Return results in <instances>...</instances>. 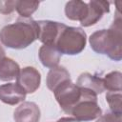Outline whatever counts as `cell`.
I'll list each match as a JSON object with an SVG mask.
<instances>
[{"label":"cell","instance_id":"cell-4","mask_svg":"<svg viewBox=\"0 0 122 122\" xmlns=\"http://www.w3.org/2000/svg\"><path fill=\"white\" fill-rule=\"evenodd\" d=\"M81 89L80 100L71 109L70 114L78 121H91L102 114V110L97 103V94L93 92Z\"/></svg>","mask_w":122,"mask_h":122},{"label":"cell","instance_id":"cell-3","mask_svg":"<svg viewBox=\"0 0 122 122\" xmlns=\"http://www.w3.org/2000/svg\"><path fill=\"white\" fill-rule=\"evenodd\" d=\"M86 43L87 35L81 28L66 26L61 30L55 47L61 54L75 55L85 49Z\"/></svg>","mask_w":122,"mask_h":122},{"label":"cell","instance_id":"cell-6","mask_svg":"<svg viewBox=\"0 0 122 122\" xmlns=\"http://www.w3.org/2000/svg\"><path fill=\"white\" fill-rule=\"evenodd\" d=\"M36 23L38 27V40L43 45L55 46L61 30L66 27L63 23L51 20H38Z\"/></svg>","mask_w":122,"mask_h":122},{"label":"cell","instance_id":"cell-5","mask_svg":"<svg viewBox=\"0 0 122 122\" xmlns=\"http://www.w3.org/2000/svg\"><path fill=\"white\" fill-rule=\"evenodd\" d=\"M53 93L61 109L65 112L70 113L71 109L80 100L81 89L71 80H68L56 88Z\"/></svg>","mask_w":122,"mask_h":122},{"label":"cell","instance_id":"cell-2","mask_svg":"<svg viewBox=\"0 0 122 122\" xmlns=\"http://www.w3.org/2000/svg\"><path fill=\"white\" fill-rule=\"evenodd\" d=\"M38 39V27L33 19H18L4 26L0 30V41L7 48L22 50Z\"/></svg>","mask_w":122,"mask_h":122},{"label":"cell","instance_id":"cell-21","mask_svg":"<svg viewBox=\"0 0 122 122\" xmlns=\"http://www.w3.org/2000/svg\"><path fill=\"white\" fill-rule=\"evenodd\" d=\"M56 122H80V121L76 120L74 117H62L58 119Z\"/></svg>","mask_w":122,"mask_h":122},{"label":"cell","instance_id":"cell-11","mask_svg":"<svg viewBox=\"0 0 122 122\" xmlns=\"http://www.w3.org/2000/svg\"><path fill=\"white\" fill-rule=\"evenodd\" d=\"M38 56L40 62L44 67L52 69L58 66L61 58V53L59 52V51L56 49L55 46L43 45L39 49Z\"/></svg>","mask_w":122,"mask_h":122},{"label":"cell","instance_id":"cell-14","mask_svg":"<svg viewBox=\"0 0 122 122\" xmlns=\"http://www.w3.org/2000/svg\"><path fill=\"white\" fill-rule=\"evenodd\" d=\"M71 80L70 72L61 66H57L55 68H52L50 70V71L47 74V87L49 90H51L52 92L58 88L62 83Z\"/></svg>","mask_w":122,"mask_h":122},{"label":"cell","instance_id":"cell-17","mask_svg":"<svg viewBox=\"0 0 122 122\" xmlns=\"http://www.w3.org/2000/svg\"><path fill=\"white\" fill-rule=\"evenodd\" d=\"M40 3L38 1H16L15 10L23 18H29L37 10Z\"/></svg>","mask_w":122,"mask_h":122},{"label":"cell","instance_id":"cell-1","mask_svg":"<svg viewBox=\"0 0 122 122\" xmlns=\"http://www.w3.org/2000/svg\"><path fill=\"white\" fill-rule=\"evenodd\" d=\"M91 48L97 53L106 54L114 61L122 58V20L120 15L108 30L94 31L89 38Z\"/></svg>","mask_w":122,"mask_h":122},{"label":"cell","instance_id":"cell-15","mask_svg":"<svg viewBox=\"0 0 122 122\" xmlns=\"http://www.w3.org/2000/svg\"><path fill=\"white\" fill-rule=\"evenodd\" d=\"M20 70L19 65L13 59L5 57L0 63V80L8 82L15 79Z\"/></svg>","mask_w":122,"mask_h":122},{"label":"cell","instance_id":"cell-7","mask_svg":"<svg viewBox=\"0 0 122 122\" xmlns=\"http://www.w3.org/2000/svg\"><path fill=\"white\" fill-rule=\"evenodd\" d=\"M41 83V74L33 67H25L20 70L17 77L16 84L26 92L33 93L38 90Z\"/></svg>","mask_w":122,"mask_h":122},{"label":"cell","instance_id":"cell-9","mask_svg":"<svg viewBox=\"0 0 122 122\" xmlns=\"http://www.w3.org/2000/svg\"><path fill=\"white\" fill-rule=\"evenodd\" d=\"M40 109L34 102L26 101L20 104L13 112L14 122H39Z\"/></svg>","mask_w":122,"mask_h":122},{"label":"cell","instance_id":"cell-16","mask_svg":"<svg viewBox=\"0 0 122 122\" xmlns=\"http://www.w3.org/2000/svg\"><path fill=\"white\" fill-rule=\"evenodd\" d=\"M103 86L109 92H121L122 90V74L120 71H111L104 76Z\"/></svg>","mask_w":122,"mask_h":122},{"label":"cell","instance_id":"cell-19","mask_svg":"<svg viewBox=\"0 0 122 122\" xmlns=\"http://www.w3.org/2000/svg\"><path fill=\"white\" fill-rule=\"evenodd\" d=\"M95 122H122L121 114L107 112L103 115H100Z\"/></svg>","mask_w":122,"mask_h":122},{"label":"cell","instance_id":"cell-13","mask_svg":"<svg viewBox=\"0 0 122 122\" xmlns=\"http://www.w3.org/2000/svg\"><path fill=\"white\" fill-rule=\"evenodd\" d=\"M87 12H88V3L86 2L79 0H72L66 3L65 14L66 17L70 20L81 22L86 17Z\"/></svg>","mask_w":122,"mask_h":122},{"label":"cell","instance_id":"cell-10","mask_svg":"<svg viewBox=\"0 0 122 122\" xmlns=\"http://www.w3.org/2000/svg\"><path fill=\"white\" fill-rule=\"evenodd\" d=\"M26 92L16 83H7L0 86V100L8 105H16L23 102Z\"/></svg>","mask_w":122,"mask_h":122},{"label":"cell","instance_id":"cell-22","mask_svg":"<svg viewBox=\"0 0 122 122\" xmlns=\"http://www.w3.org/2000/svg\"><path fill=\"white\" fill-rule=\"evenodd\" d=\"M6 57V53H5V51L4 49L2 48V46H0V63L3 61V59Z\"/></svg>","mask_w":122,"mask_h":122},{"label":"cell","instance_id":"cell-20","mask_svg":"<svg viewBox=\"0 0 122 122\" xmlns=\"http://www.w3.org/2000/svg\"><path fill=\"white\" fill-rule=\"evenodd\" d=\"M16 1H0V13L10 14L15 10Z\"/></svg>","mask_w":122,"mask_h":122},{"label":"cell","instance_id":"cell-18","mask_svg":"<svg viewBox=\"0 0 122 122\" xmlns=\"http://www.w3.org/2000/svg\"><path fill=\"white\" fill-rule=\"evenodd\" d=\"M121 99H122L121 92H107L106 101H107L112 112L122 114Z\"/></svg>","mask_w":122,"mask_h":122},{"label":"cell","instance_id":"cell-12","mask_svg":"<svg viewBox=\"0 0 122 122\" xmlns=\"http://www.w3.org/2000/svg\"><path fill=\"white\" fill-rule=\"evenodd\" d=\"M76 85L79 88L90 90L96 94H100L105 91L102 78L96 75L91 74L89 72L81 73L76 81Z\"/></svg>","mask_w":122,"mask_h":122},{"label":"cell","instance_id":"cell-8","mask_svg":"<svg viewBox=\"0 0 122 122\" xmlns=\"http://www.w3.org/2000/svg\"><path fill=\"white\" fill-rule=\"evenodd\" d=\"M110 11V3L102 0H92L88 3V12L86 17L80 22L83 27H91L96 24L104 13Z\"/></svg>","mask_w":122,"mask_h":122}]
</instances>
